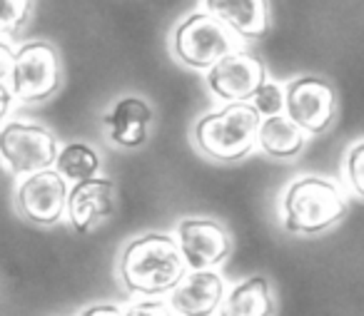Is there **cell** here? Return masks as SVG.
<instances>
[{"label": "cell", "mask_w": 364, "mask_h": 316, "mask_svg": "<svg viewBox=\"0 0 364 316\" xmlns=\"http://www.w3.org/2000/svg\"><path fill=\"white\" fill-rule=\"evenodd\" d=\"M218 316H272V294L264 276H250L225 294Z\"/></svg>", "instance_id": "obj_15"}, {"label": "cell", "mask_w": 364, "mask_h": 316, "mask_svg": "<svg viewBox=\"0 0 364 316\" xmlns=\"http://www.w3.org/2000/svg\"><path fill=\"white\" fill-rule=\"evenodd\" d=\"M152 110L140 97H122L110 110V115H105L110 140L120 147H140L147 140Z\"/></svg>", "instance_id": "obj_14"}, {"label": "cell", "mask_w": 364, "mask_h": 316, "mask_svg": "<svg viewBox=\"0 0 364 316\" xmlns=\"http://www.w3.org/2000/svg\"><path fill=\"white\" fill-rule=\"evenodd\" d=\"M188 274L177 239L170 234H142L125 246L120 259V279L127 291L157 296L172 291Z\"/></svg>", "instance_id": "obj_1"}, {"label": "cell", "mask_w": 364, "mask_h": 316, "mask_svg": "<svg viewBox=\"0 0 364 316\" xmlns=\"http://www.w3.org/2000/svg\"><path fill=\"white\" fill-rule=\"evenodd\" d=\"M252 100H255L252 107L257 110V115H264V120H267V117H274V115H279V112H282L284 92L279 90L274 82L264 80L262 85L257 87V92L252 95Z\"/></svg>", "instance_id": "obj_18"}, {"label": "cell", "mask_w": 364, "mask_h": 316, "mask_svg": "<svg viewBox=\"0 0 364 316\" xmlns=\"http://www.w3.org/2000/svg\"><path fill=\"white\" fill-rule=\"evenodd\" d=\"M13 62H16L13 50L6 45V43H0V85H3V82H6V77L13 72Z\"/></svg>", "instance_id": "obj_22"}, {"label": "cell", "mask_w": 364, "mask_h": 316, "mask_svg": "<svg viewBox=\"0 0 364 316\" xmlns=\"http://www.w3.org/2000/svg\"><path fill=\"white\" fill-rule=\"evenodd\" d=\"M177 246L190 271H205L228 259L230 236L218 222L185 219L177 227Z\"/></svg>", "instance_id": "obj_8"}, {"label": "cell", "mask_w": 364, "mask_h": 316, "mask_svg": "<svg viewBox=\"0 0 364 316\" xmlns=\"http://www.w3.org/2000/svg\"><path fill=\"white\" fill-rule=\"evenodd\" d=\"M225 299V281L215 269L190 271L170 291V309L177 316H215Z\"/></svg>", "instance_id": "obj_12"}, {"label": "cell", "mask_w": 364, "mask_h": 316, "mask_svg": "<svg viewBox=\"0 0 364 316\" xmlns=\"http://www.w3.org/2000/svg\"><path fill=\"white\" fill-rule=\"evenodd\" d=\"M125 316H175L170 309V304L162 299H142L135 301L130 309L125 311Z\"/></svg>", "instance_id": "obj_21"}, {"label": "cell", "mask_w": 364, "mask_h": 316, "mask_svg": "<svg viewBox=\"0 0 364 316\" xmlns=\"http://www.w3.org/2000/svg\"><path fill=\"white\" fill-rule=\"evenodd\" d=\"M58 175L63 180H75V182H82V180H90L95 177V172L100 170V157L97 152L92 150L90 145H82V142H73V145L63 147L58 152Z\"/></svg>", "instance_id": "obj_17"}, {"label": "cell", "mask_w": 364, "mask_h": 316, "mask_svg": "<svg viewBox=\"0 0 364 316\" xmlns=\"http://www.w3.org/2000/svg\"><path fill=\"white\" fill-rule=\"evenodd\" d=\"M264 82V65L247 53H228L208 70V85L218 97L228 102H247Z\"/></svg>", "instance_id": "obj_9"}, {"label": "cell", "mask_w": 364, "mask_h": 316, "mask_svg": "<svg viewBox=\"0 0 364 316\" xmlns=\"http://www.w3.org/2000/svg\"><path fill=\"white\" fill-rule=\"evenodd\" d=\"M232 31L210 13H195L182 23L175 36V53L190 67H213L232 53Z\"/></svg>", "instance_id": "obj_4"}, {"label": "cell", "mask_w": 364, "mask_h": 316, "mask_svg": "<svg viewBox=\"0 0 364 316\" xmlns=\"http://www.w3.org/2000/svg\"><path fill=\"white\" fill-rule=\"evenodd\" d=\"M80 316H125V311L115 304H95V306H87Z\"/></svg>", "instance_id": "obj_23"}, {"label": "cell", "mask_w": 364, "mask_h": 316, "mask_svg": "<svg viewBox=\"0 0 364 316\" xmlns=\"http://www.w3.org/2000/svg\"><path fill=\"white\" fill-rule=\"evenodd\" d=\"M208 13L245 38L267 33V0H208Z\"/></svg>", "instance_id": "obj_13"}, {"label": "cell", "mask_w": 364, "mask_h": 316, "mask_svg": "<svg viewBox=\"0 0 364 316\" xmlns=\"http://www.w3.org/2000/svg\"><path fill=\"white\" fill-rule=\"evenodd\" d=\"M13 92L21 100L36 102L46 100L58 90L60 82V62L58 53L48 43H28L18 50L13 62Z\"/></svg>", "instance_id": "obj_6"}, {"label": "cell", "mask_w": 364, "mask_h": 316, "mask_svg": "<svg viewBox=\"0 0 364 316\" xmlns=\"http://www.w3.org/2000/svg\"><path fill=\"white\" fill-rule=\"evenodd\" d=\"M33 0H0V33H16L26 23Z\"/></svg>", "instance_id": "obj_19"}, {"label": "cell", "mask_w": 364, "mask_h": 316, "mask_svg": "<svg viewBox=\"0 0 364 316\" xmlns=\"http://www.w3.org/2000/svg\"><path fill=\"white\" fill-rule=\"evenodd\" d=\"M347 177L352 190L357 192L359 197H364V142L357 145L347 157Z\"/></svg>", "instance_id": "obj_20"}, {"label": "cell", "mask_w": 364, "mask_h": 316, "mask_svg": "<svg viewBox=\"0 0 364 316\" xmlns=\"http://www.w3.org/2000/svg\"><path fill=\"white\" fill-rule=\"evenodd\" d=\"M287 117L309 135H319L334 117V90L322 77H299L284 95Z\"/></svg>", "instance_id": "obj_7"}, {"label": "cell", "mask_w": 364, "mask_h": 316, "mask_svg": "<svg viewBox=\"0 0 364 316\" xmlns=\"http://www.w3.org/2000/svg\"><path fill=\"white\" fill-rule=\"evenodd\" d=\"M257 142L272 157H297L304 147V132L287 115H274L259 122Z\"/></svg>", "instance_id": "obj_16"}, {"label": "cell", "mask_w": 364, "mask_h": 316, "mask_svg": "<svg viewBox=\"0 0 364 316\" xmlns=\"http://www.w3.org/2000/svg\"><path fill=\"white\" fill-rule=\"evenodd\" d=\"M115 209V187L105 177L75 182L68 192V217L77 234H87L100 227Z\"/></svg>", "instance_id": "obj_11"}, {"label": "cell", "mask_w": 364, "mask_h": 316, "mask_svg": "<svg viewBox=\"0 0 364 316\" xmlns=\"http://www.w3.org/2000/svg\"><path fill=\"white\" fill-rule=\"evenodd\" d=\"M284 227L292 234H319L347 214L344 195L322 177H302L284 192Z\"/></svg>", "instance_id": "obj_2"}, {"label": "cell", "mask_w": 364, "mask_h": 316, "mask_svg": "<svg viewBox=\"0 0 364 316\" xmlns=\"http://www.w3.org/2000/svg\"><path fill=\"white\" fill-rule=\"evenodd\" d=\"M259 115L250 102H230L228 107L198 122V145L210 157L235 162L252 150L259 130Z\"/></svg>", "instance_id": "obj_3"}, {"label": "cell", "mask_w": 364, "mask_h": 316, "mask_svg": "<svg viewBox=\"0 0 364 316\" xmlns=\"http://www.w3.org/2000/svg\"><path fill=\"white\" fill-rule=\"evenodd\" d=\"M0 155L18 175H36L55 165L58 145L46 127L11 122L0 130Z\"/></svg>", "instance_id": "obj_5"}, {"label": "cell", "mask_w": 364, "mask_h": 316, "mask_svg": "<svg viewBox=\"0 0 364 316\" xmlns=\"http://www.w3.org/2000/svg\"><path fill=\"white\" fill-rule=\"evenodd\" d=\"M18 207L36 224H55L68 209L65 180L55 170L36 172L18 187Z\"/></svg>", "instance_id": "obj_10"}, {"label": "cell", "mask_w": 364, "mask_h": 316, "mask_svg": "<svg viewBox=\"0 0 364 316\" xmlns=\"http://www.w3.org/2000/svg\"><path fill=\"white\" fill-rule=\"evenodd\" d=\"M8 105H11V92H8L6 85H0V117L6 115Z\"/></svg>", "instance_id": "obj_24"}]
</instances>
